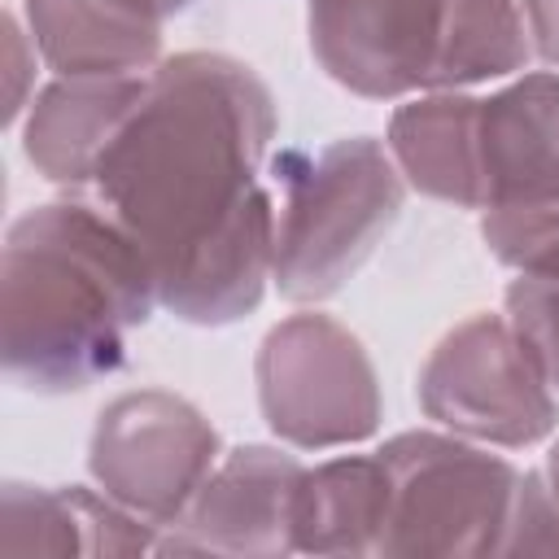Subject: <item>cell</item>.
<instances>
[{"mask_svg":"<svg viewBox=\"0 0 559 559\" xmlns=\"http://www.w3.org/2000/svg\"><path fill=\"white\" fill-rule=\"evenodd\" d=\"M266 83L227 52L157 61L92 188L135 240L157 306L197 328L258 310L275 262V210L258 183L275 140Z\"/></svg>","mask_w":559,"mask_h":559,"instance_id":"obj_1","label":"cell"},{"mask_svg":"<svg viewBox=\"0 0 559 559\" xmlns=\"http://www.w3.org/2000/svg\"><path fill=\"white\" fill-rule=\"evenodd\" d=\"M157 288L135 240L96 201L26 210L0 258V358L26 393H79L127 362Z\"/></svg>","mask_w":559,"mask_h":559,"instance_id":"obj_2","label":"cell"},{"mask_svg":"<svg viewBox=\"0 0 559 559\" xmlns=\"http://www.w3.org/2000/svg\"><path fill=\"white\" fill-rule=\"evenodd\" d=\"M284 205L275 218L271 280L288 301L341 293L402 214V170L371 135L332 140L319 153H288Z\"/></svg>","mask_w":559,"mask_h":559,"instance_id":"obj_3","label":"cell"},{"mask_svg":"<svg viewBox=\"0 0 559 559\" xmlns=\"http://www.w3.org/2000/svg\"><path fill=\"white\" fill-rule=\"evenodd\" d=\"M376 454L389 476L380 555H502L524 476L515 463L459 432H397Z\"/></svg>","mask_w":559,"mask_h":559,"instance_id":"obj_4","label":"cell"},{"mask_svg":"<svg viewBox=\"0 0 559 559\" xmlns=\"http://www.w3.org/2000/svg\"><path fill=\"white\" fill-rule=\"evenodd\" d=\"M258 406L297 450L367 441L380 428V380L362 341L332 314H288L258 345Z\"/></svg>","mask_w":559,"mask_h":559,"instance_id":"obj_5","label":"cell"},{"mask_svg":"<svg viewBox=\"0 0 559 559\" xmlns=\"http://www.w3.org/2000/svg\"><path fill=\"white\" fill-rule=\"evenodd\" d=\"M419 406L432 424L502 450L537 445L559 424V397L507 314H472L432 345Z\"/></svg>","mask_w":559,"mask_h":559,"instance_id":"obj_6","label":"cell"},{"mask_svg":"<svg viewBox=\"0 0 559 559\" xmlns=\"http://www.w3.org/2000/svg\"><path fill=\"white\" fill-rule=\"evenodd\" d=\"M218 467L214 424L166 389H140L114 397L92 428L87 472L118 507L170 528Z\"/></svg>","mask_w":559,"mask_h":559,"instance_id":"obj_7","label":"cell"},{"mask_svg":"<svg viewBox=\"0 0 559 559\" xmlns=\"http://www.w3.org/2000/svg\"><path fill=\"white\" fill-rule=\"evenodd\" d=\"M445 0H310V52L332 83L367 100L428 87Z\"/></svg>","mask_w":559,"mask_h":559,"instance_id":"obj_8","label":"cell"},{"mask_svg":"<svg viewBox=\"0 0 559 559\" xmlns=\"http://www.w3.org/2000/svg\"><path fill=\"white\" fill-rule=\"evenodd\" d=\"M301 459L271 445H236L205 476L162 555H258L293 550V511L301 489Z\"/></svg>","mask_w":559,"mask_h":559,"instance_id":"obj_9","label":"cell"},{"mask_svg":"<svg viewBox=\"0 0 559 559\" xmlns=\"http://www.w3.org/2000/svg\"><path fill=\"white\" fill-rule=\"evenodd\" d=\"M148 74H83L48 83L26 114L22 153L26 162L61 188H87L140 109Z\"/></svg>","mask_w":559,"mask_h":559,"instance_id":"obj_10","label":"cell"},{"mask_svg":"<svg viewBox=\"0 0 559 559\" xmlns=\"http://www.w3.org/2000/svg\"><path fill=\"white\" fill-rule=\"evenodd\" d=\"M480 210L559 197V74L537 70L476 109Z\"/></svg>","mask_w":559,"mask_h":559,"instance_id":"obj_11","label":"cell"},{"mask_svg":"<svg viewBox=\"0 0 559 559\" xmlns=\"http://www.w3.org/2000/svg\"><path fill=\"white\" fill-rule=\"evenodd\" d=\"M157 528L109 493L83 485L44 489L9 480L0 493V550L4 555H148Z\"/></svg>","mask_w":559,"mask_h":559,"instance_id":"obj_12","label":"cell"},{"mask_svg":"<svg viewBox=\"0 0 559 559\" xmlns=\"http://www.w3.org/2000/svg\"><path fill=\"white\" fill-rule=\"evenodd\" d=\"M26 26L61 79L140 74L162 52V17L144 0H26Z\"/></svg>","mask_w":559,"mask_h":559,"instance_id":"obj_13","label":"cell"},{"mask_svg":"<svg viewBox=\"0 0 559 559\" xmlns=\"http://www.w3.org/2000/svg\"><path fill=\"white\" fill-rule=\"evenodd\" d=\"M476 109L480 100L463 92H428L393 109L389 157L415 192L459 210H480Z\"/></svg>","mask_w":559,"mask_h":559,"instance_id":"obj_14","label":"cell"},{"mask_svg":"<svg viewBox=\"0 0 559 559\" xmlns=\"http://www.w3.org/2000/svg\"><path fill=\"white\" fill-rule=\"evenodd\" d=\"M389 476L380 454H341L306 467L293 511V550L301 555H380Z\"/></svg>","mask_w":559,"mask_h":559,"instance_id":"obj_15","label":"cell"},{"mask_svg":"<svg viewBox=\"0 0 559 559\" xmlns=\"http://www.w3.org/2000/svg\"><path fill=\"white\" fill-rule=\"evenodd\" d=\"M528 57L533 39L515 0H445L428 92H459L485 79L515 74L528 66Z\"/></svg>","mask_w":559,"mask_h":559,"instance_id":"obj_16","label":"cell"},{"mask_svg":"<svg viewBox=\"0 0 559 559\" xmlns=\"http://www.w3.org/2000/svg\"><path fill=\"white\" fill-rule=\"evenodd\" d=\"M489 253L515 275H559V197L480 210Z\"/></svg>","mask_w":559,"mask_h":559,"instance_id":"obj_17","label":"cell"},{"mask_svg":"<svg viewBox=\"0 0 559 559\" xmlns=\"http://www.w3.org/2000/svg\"><path fill=\"white\" fill-rule=\"evenodd\" d=\"M507 319L559 397V275L511 280L507 284Z\"/></svg>","mask_w":559,"mask_h":559,"instance_id":"obj_18","label":"cell"},{"mask_svg":"<svg viewBox=\"0 0 559 559\" xmlns=\"http://www.w3.org/2000/svg\"><path fill=\"white\" fill-rule=\"evenodd\" d=\"M533 52L550 66H559V0H520Z\"/></svg>","mask_w":559,"mask_h":559,"instance_id":"obj_19","label":"cell"},{"mask_svg":"<svg viewBox=\"0 0 559 559\" xmlns=\"http://www.w3.org/2000/svg\"><path fill=\"white\" fill-rule=\"evenodd\" d=\"M4 31H9V52H13V87H9V122L17 118L22 109V79H26V61H22V35H17V22L4 17Z\"/></svg>","mask_w":559,"mask_h":559,"instance_id":"obj_20","label":"cell"},{"mask_svg":"<svg viewBox=\"0 0 559 559\" xmlns=\"http://www.w3.org/2000/svg\"><path fill=\"white\" fill-rule=\"evenodd\" d=\"M144 4H148V9H153V13L162 17V22H166V17H175V13H183V9H192L197 0H144Z\"/></svg>","mask_w":559,"mask_h":559,"instance_id":"obj_21","label":"cell"},{"mask_svg":"<svg viewBox=\"0 0 559 559\" xmlns=\"http://www.w3.org/2000/svg\"><path fill=\"white\" fill-rule=\"evenodd\" d=\"M546 485H550V493H555V502H559V441L550 445V454H546Z\"/></svg>","mask_w":559,"mask_h":559,"instance_id":"obj_22","label":"cell"}]
</instances>
